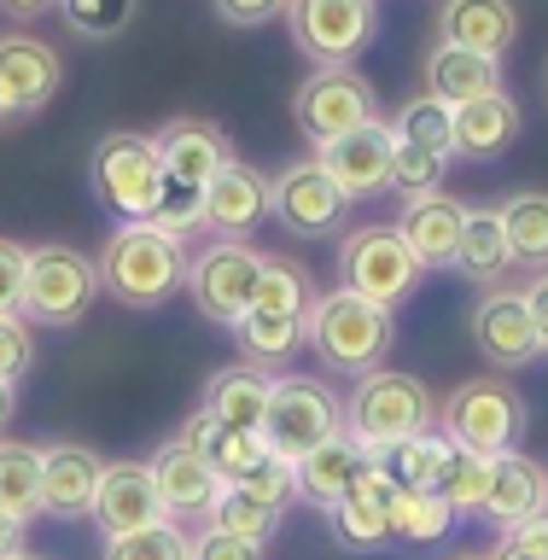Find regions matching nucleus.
Masks as SVG:
<instances>
[{
	"instance_id": "29",
	"label": "nucleus",
	"mask_w": 548,
	"mask_h": 560,
	"mask_svg": "<svg viewBox=\"0 0 548 560\" xmlns=\"http://www.w3.org/2000/svg\"><path fill=\"white\" fill-rule=\"evenodd\" d=\"M450 269L473 280V287H502L508 280L514 252H508V228L497 217V205H467V228H462V245H455Z\"/></svg>"
},
{
	"instance_id": "51",
	"label": "nucleus",
	"mask_w": 548,
	"mask_h": 560,
	"mask_svg": "<svg viewBox=\"0 0 548 560\" xmlns=\"http://www.w3.org/2000/svg\"><path fill=\"white\" fill-rule=\"evenodd\" d=\"M12 420H18V385H12V380H0V438H7Z\"/></svg>"
},
{
	"instance_id": "54",
	"label": "nucleus",
	"mask_w": 548,
	"mask_h": 560,
	"mask_svg": "<svg viewBox=\"0 0 548 560\" xmlns=\"http://www.w3.org/2000/svg\"><path fill=\"white\" fill-rule=\"evenodd\" d=\"M455 560H490V555H455Z\"/></svg>"
},
{
	"instance_id": "4",
	"label": "nucleus",
	"mask_w": 548,
	"mask_h": 560,
	"mask_svg": "<svg viewBox=\"0 0 548 560\" xmlns=\"http://www.w3.org/2000/svg\"><path fill=\"white\" fill-rule=\"evenodd\" d=\"M525 427H532V402L508 385V374H473L450 397H438V432L485 462L514 455L525 444Z\"/></svg>"
},
{
	"instance_id": "50",
	"label": "nucleus",
	"mask_w": 548,
	"mask_h": 560,
	"mask_svg": "<svg viewBox=\"0 0 548 560\" xmlns=\"http://www.w3.org/2000/svg\"><path fill=\"white\" fill-rule=\"evenodd\" d=\"M7 18H42V12H59V0H0Z\"/></svg>"
},
{
	"instance_id": "38",
	"label": "nucleus",
	"mask_w": 548,
	"mask_h": 560,
	"mask_svg": "<svg viewBox=\"0 0 548 560\" xmlns=\"http://www.w3.org/2000/svg\"><path fill=\"white\" fill-rule=\"evenodd\" d=\"M135 12H140V0H59L65 30L82 35V42H117L135 24Z\"/></svg>"
},
{
	"instance_id": "37",
	"label": "nucleus",
	"mask_w": 548,
	"mask_h": 560,
	"mask_svg": "<svg viewBox=\"0 0 548 560\" xmlns=\"http://www.w3.org/2000/svg\"><path fill=\"white\" fill-rule=\"evenodd\" d=\"M205 525H222V532H240V537H252V542H269V537L280 532V508H269L263 497H252L245 485H222V497H217V508H210Z\"/></svg>"
},
{
	"instance_id": "42",
	"label": "nucleus",
	"mask_w": 548,
	"mask_h": 560,
	"mask_svg": "<svg viewBox=\"0 0 548 560\" xmlns=\"http://www.w3.org/2000/svg\"><path fill=\"white\" fill-rule=\"evenodd\" d=\"M187 532L175 520L164 525H147V532H129V537H105L100 560H187Z\"/></svg>"
},
{
	"instance_id": "3",
	"label": "nucleus",
	"mask_w": 548,
	"mask_h": 560,
	"mask_svg": "<svg viewBox=\"0 0 548 560\" xmlns=\"http://www.w3.org/2000/svg\"><path fill=\"white\" fill-rule=\"evenodd\" d=\"M345 432L357 438L368 462H385L397 444H409L420 432H438V397L420 374L403 368H374L350 385L345 397Z\"/></svg>"
},
{
	"instance_id": "35",
	"label": "nucleus",
	"mask_w": 548,
	"mask_h": 560,
	"mask_svg": "<svg viewBox=\"0 0 548 560\" xmlns=\"http://www.w3.org/2000/svg\"><path fill=\"white\" fill-rule=\"evenodd\" d=\"M392 135H397V140H415V147H432V152H444V158H455V105L432 100V94L403 100L397 117H392Z\"/></svg>"
},
{
	"instance_id": "33",
	"label": "nucleus",
	"mask_w": 548,
	"mask_h": 560,
	"mask_svg": "<svg viewBox=\"0 0 548 560\" xmlns=\"http://www.w3.org/2000/svg\"><path fill=\"white\" fill-rule=\"evenodd\" d=\"M0 508L18 520L42 514V444L0 438Z\"/></svg>"
},
{
	"instance_id": "31",
	"label": "nucleus",
	"mask_w": 548,
	"mask_h": 560,
	"mask_svg": "<svg viewBox=\"0 0 548 560\" xmlns=\"http://www.w3.org/2000/svg\"><path fill=\"white\" fill-rule=\"evenodd\" d=\"M497 217L508 228V252L514 269H548V192L543 187H520L497 205Z\"/></svg>"
},
{
	"instance_id": "23",
	"label": "nucleus",
	"mask_w": 548,
	"mask_h": 560,
	"mask_svg": "<svg viewBox=\"0 0 548 560\" xmlns=\"http://www.w3.org/2000/svg\"><path fill=\"white\" fill-rule=\"evenodd\" d=\"M462 228H467V205L450 199L444 187H438V192H420V199H403L397 234H403V245L415 252L420 269H450V262H455V245H462Z\"/></svg>"
},
{
	"instance_id": "12",
	"label": "nucleus",
	"mask_w": 548,
	"mask_h": 560,
	"mask_svg": "<svg viewBox=\"0 0 548 560\" xmlns=\"http://www.w3.org/2000/svg\"><path fill=\"white\" fill-rule=\"evenodd\" d=\"M269 187H275V222L287 228V234L298 240H327V234H339L345 228V210L350 199L339 192V182L327 175L322 158H292V164H280L269 175Z\"/></svg>"
},
{
	"instance_id": "15",
	"label": "nucleus",
	"mask_w": 548,
	"mask_h": 560,
	"mask_svg": "<svg viewBox=\"0 0 548 560\" xmlns=\"http://www.w3.org/2000/svg\"><path fill=\"white\" fill-rule=\"evenodd\" d=\"M152 485H158V497H164V514L175 525H187V520H210V508H217L222 497V472L205 462L199 450L187 444L182 432L164 438V444L152 450Z\"/></svg>"
},
{
	"instance_id": "19",
	"label": "nucleus",
	"mask_w": 548,
	"mask_h": 560,
	"mask_svg": "<svg viewBox=\"0 0 548 560\" xmlns=\"http://www.w3.org/2000/svg\"><path fill=\"white\" fill-rule=\"evenodd\" d=\"M392 502H397V479L385 472V462H368L362 479L339 497V508H327V525L345 549H385L392 542Z\"/></svg>"
},
{
	"instance_id": "13",
	"label": "nucleus",
	"mask_w": 548,
	"mask_h": 560,
	"mask_svg": "<svg viewBox=\"0 0 548 560\" xmlns=\"http://www.w3.org/2000/svg\"><path fill=\"white\" fill-rule=\"evenodd\" d=\"M467 332H473V350L497 368V374H514V368H532L537 357H548L543 339H537V322L525 310V292L520 287H485V298L473 304L467 315Z\"/></svg>"
},
{
	"instance_id": "48",
	"label": "nucleus",
	"mask_w": 548,
	"mask_h": 560,
	"mask_svg": "<svg viewBox=\"0 0 548 560\" xmlns=\"http://www.w3.org/2000/svg\"><path fill=\"white\" fill-rule=\"evenodd\" d=\"M520 292H525V310H532V322H537V339L548 350V269H537Z\"/></svg>"
},
{
	"instance_id": "41",
	"label": "nucleus",
	"mask_w": 548,
	"mask_h": 560,
	"mask_svg": "<svg viewBox=\"0 0 548 560\" xmlns=\"http://www.w3.org/2000/svg\"><path fill=\"white\" fill-rule=\"evenodd\" d=\"M485 485H490V462H485V455H467V450L450 444V462H444V472H438V497L455 508V520L479 514Z\"/></svg>"
},
{
	"instance_id": "53",
	"label": "nucleus",
	"mask_w": 548,
	"mask_h": 560,
	"mask_svg": "<svg viewBox=\"0 0 548 560\" xmlns=\"http://www.w3.org/2000/svg\"><path fill=\"white\" fill-rule=\"evenodd\" d=\"M18 560H53V555H35V549H24V555H18Z\"/></svg>"
},
{
	"instance_id": "17",
	"label": "nucleus",
	"mask_w": 548,
	"mask_h": 560,
	"mask_svg": "<svg viewBox=\"0 0 548 560\" xmlns=\"http://www.w3.org/2000/svg\"><path fill=\"white\" fill-rule=\"evenodd\" d=\"M275 217V187L257 164L234 158L217 182L205 187V228L217 240H252L263 222Z\"/></svg>"
},
{
	"instance_id": "32",
	"label": "nucleus",
	"mask_w": 548,
	"mask_h": 560,
	"mask_svg": "<svg viewBox=\"0 0 548 560\" xmlns=\"http://www.w3.org/2000/svg\"><path fill=\"white\" fill-rule=\"evenodd\" d=\"M234 339L252 368L292 362L304 350V315H275V310H245V322L234 327Z\"/></svg>"
},
{
	"instance_id": "8",
	"label": "nucleus",
	"mask_w": 548,
	"mask_h": 560,
	"mask_svg": "<svg viewBox=\"0 0 548 560\" xmlns=\"http://www.w3.org/2000/svg\"><path fill=\"white\" fill-rule=\"evenodd\" d=\"M100 292V269L94 257L77 252V245H30V275H24V304H18V315H24L30 327H77L88 304H94Z\"/></svg>"
},
{
	"instance_id": "34",
	"label": "nucleus",
	"mask_w": 548,
	"mask_h": 560,
	"mask_svg": "<svg viewBox=\"0 0 548 560\" xmlns=\"http://www.w3.org/2000/svg\"><path fill=\"white\" fill-rule=\"evenodd\" d=\"M455 532V508L438 490H397L392 502V542H444Z\"/></svg>"
},
{
	"instance_id": "45",
	"label": "nucleus",
	"mask_w": 548,
	"mask_h": 560,
	"mask_svg": "<svg viewBox=\"0 0 548 560\" xmlns=\"http://www.w3.org/2000/svg\"><path fill=\"white\" fill-rule=\"evenodd\" d=\"M24 275H30V245L0 234V315H18V304H24Z\"/></svg>"
},
{
	"instance_id": "28",
	"label": "nucleus",
	"mask_w": 548,
	"mask_h": 560,
	"mask_svg": "<svg viewBox=\"0 0 548 560\" xmlns=\"http://www.w3.org/2000/svg\"><path fill=\"white\" fill-rule=\"evenodd\" d=\"M520 135V105L514 94H485L473 105H455V158H473V164H490L514 147Z\"/></svg>"
},
{
	"instance_id": "2",
	"label": "nucleus",
	"mask_w": 548,
	"mask_h": 560,
	"mask_svg": "<svg viewBox=\"0 0 548 560\" xmlns=\"http://www.w3.org/2000/svg\"><path fill=\"white\" fill-rule=\"evenodd\" d=\"M304 345L322 357L333 374H374L392 362L397 350V310L368 304V298L333 287V292H310L304 310Z\"/></svg>"
},
{
	"instance_id": "49",
	"label": "nucleus",
	"mask_w": 548,
	"mask_h": 560,
	"mask_svg": "<svg viewBox=\"0 0 548 560\" xmlns=\"http://www.w3.org/2000/svg\"><path fill=\"white\" fill-rule=\"evenodd\" d=\"M24 549H30V520H18L0 508V560H18Z\"/></svg>"
},
{
	"instance_id": "5",
	"label": "nucleus",
	"mask_w": 548,
	"mask_h": 560,
	"mask_svg": "<svg viewBox=\"0 0 548 560\" xmlns=\"http://www.w3.org/2000/svg\"><path fill=\"white\" fill-rule=\"evenodd\" d=\"M88 187L117 222H147L158 210V192H164V164H158L152 135L135 129L100 135L94 152H88Z\"/></svg>"
},
{
	"instance_id": "47",
	"label": "nucleus",
	"mask_w": 548,
	"mask_h": 560,
	"mask_svg": "<svg viewBox=\"0 0 548 560\" xmlns=\"http://www.w3.org/2000/svg\"><path fill=\"white\" fill-rule=\"evenodd\" d=\"M210 7H217V18L234 30H263V24H275V18H287V0H210Z\"/></svg>"
},
{
	"instance_id": "22",
	"label": "nucleus",
	"mask_w": 548,
	"mask_h": 560,
	"mask_svg": "<svg viewBox=\"0 0 548 560\" xmlns=\"http://www.w3.org/2000/svg\"><path fill=\"white\" fill-rule=\"evenodd\" d=\"M548 514V467L532 462V455H497L490 462V485L479 502V520L497 525V532H514V525Z\"/></svg>"
},
{
	"instance_id": "11",
	"label": "nucleus",
	"mask_w": 548,
	"mask_h": 560,
	"mask_svg": "<svg viewBox=\"0 0 548 560\" xmlns=\"http://www.w3.org/2000/svg\"><path fill=\"white\" fill-rule=\"evenodd\" d=\"M287 35L315 70L350 65L374 42V0H287Z\"/></svg>"
},
{
	"instance_id": "30",
	"label": "nucleus",
	"mask_w": 548,
	"mask_h": 560,
	"mask_svg": "<svg viewBox=\"0 0 548 560\" xmlns=\"http://www.w3.org/2000/svg\"><path fill=\"white\" fill-rule=\"evenodd\" d=\"M362 467H368V455L357 450V438L339 432L333 444H322L315 455H304V462L292 467V472H298V497L315 502V508L327 514V508H339V497L362 479Z\"/></svg>"
},
{
	"instance_id": "14",
	"label": "nucleus",
	"mask_w": 548,
	"mask_h": 560,
	"mask_svg": "<svg viewBox=\"0 0 548 560\" xmlns=\"http://www.w3.org/2000/svg\"><path fill=\"white\" fill-rule=\"evenodd\" d=\"M65 88V59L42 35H0V122L42 117Z\"/></svg>"
},
{
	"instance_id": "43",
	"label": "nucleus",
	"mask_w": 548,
	"mask_h": 560,
	"mask_svg": "<svg viewBox=\"0 0 548 560\" xmlns=\"http://www.w3.org/2000/svg\"><path fill=\"white\" fill-rule=\"evenodd\" d=\"M269 542H252V537H240V532H222V525H199L187 542V560H269L263 555Z\"/></svg>"
},
{
	"instance_id": "16",
	"label": "nucleus",
	"mask_w": 548,
	"mask_h": 560,
	"mask_svg": "<svg viewBox=\"0 0 548 560\" xmlns=\"http://www.w3.org/2000/svg\"><path fill=\"white\" fill-rule=\"evenodd\" d=\"M88 520H94L100 537H129V532H147V525H164L170 514L152 485V467L147 462H105Z\"/></svg>"
},
{
	"instance_id": "9",
	"label": "nucleus",
	"mask_w": 548,
	"mask_h": 560,
	"mask_svg": "<svg viewBox=\"0 0 548 560\" xmlns=\"http://www.w3.org/2000/svg\"><path fill=\"white\" fill-rule=\"evenodd\" d=\"M263 262L269 252H257L252 240H210L199 257H187V298L205 322H217L234 332L252 310V298L263 287Z\"/></svg>"
},
{
	"instance_id": "20",
	"label": "nucleus",
	"mask_w": 548,
	"mask_h": 560,
	"mask_svg": "<svg viewBox=\"0 0 548 560\" xmlns=\"http://www.w3.org/2000/svg\"><path fill=\"white\" fill-rule=\"evenodd\" d=\"M100 472H105V455L77 444V438L42 444V514L47 520H82V514H94Z\"/></svg>"
},
{
	"instance_id": "24",
	"label": "nucleus",
	"mask_w": 548,
	"mask_h": 560,
	"mask_svg": "<svg viewBox=\"0 0 548 560\" xmlns=\"http://www.w3.org/2000/svg\"><path fill=\"white\" fill-rule=\"evenodd\" d=\"M269 392H275V374L269 368H252V362H228L205 380V397L199 409L210 420L234 432H263V415H269Z\"/></svg>"
},
{
	"instance_id": "40",
	"label": "nucleus",
	"mask_w": 548,
	"mask_h": 560,
	"mask_svg": "<svg viewBox=\"0 0 548 560\" xmlns=\"http://www.w3.org/2000/svg\"><path fill=\"white\" fill-rule=\"evenodd\" d=\"M397 140V135H392ZM450 175V158L432 152V147H415V140H397L392 147V187L403 199H420V192H438Z\"/></svg>"
},
{
	"instance_id": "27",
	"label": "nucleus",
	"mask_w": 548,
	"mask_h": 560,
	"mask_svg": "<svg viewBox=\"0 0 548 560\" xmlns=\"http://www.w3.org/2000/svg\"><path fill=\"white\" fill-rule=\"evenodd\" d=\"M182 438L222 472V485H245V479H252V472L275 455L269 444H263V432H234V427H222V420H210L205 409H193V415L182 420Z\"/></svg>"
},
{
	"instance_id": "52",
	"label": "nucleus",
	"mask_w": 548,
	"mask_h": 560,
	"mask_svg": "<svg viewBox=\"0 0 548 560\" xmlns=\"http://www.w3.org/2000/svg\"><path fill=\"white\" fill-rule=\"evenodd\" d=\"M490 560H543V555H525V549H514V542L502 537V542H497V555H490Z\"/></svg>"
},
{
	"instance_id": "36",
	"label": "nucleus",
	"mask_w": 548,
	"mask_h": 560,
	"mask_svg": "<svg viewBox=\"0 0 548 560\" xmlns=\"http://www.w3.org/2000/svg\"><path fill=\"white\" fill-rule=\"evenodd\" d=\"M450 462V438L444 432H420L409 444H397L385 455V472L397 479V490H438V472Z\"/></svg>"
},
{
	"instance_id": "6",
	"label": "nucleus",
	"mask_w": 548,
	"mask_h": 560,
	"mask_svg": "<svg viewBox=\"0 0 548 560\" xmlns=\"http://www.w3.org/2000/svg\"><path fill=\"white\" fill-rule=\"evenodd\" d=\"M345 432V397L322 385L315 374H280L269 392V415H263V444H269L280 462H304L322 444Z\"/></svg>"
},
{
	"instance_id": "7",
	"label": "nucleus",
	"mask_w": 548,
	"mask_h": 560,
	"mask_svg": "<svg viewBox=\"0 0 548 560\" xmlns=\"http://www.w3.org/2000/svg\"><path fill=\"white\" fill-rule=\"evenodd\" d=\"M339 287L345 292H357L368 298V304H385V310H397V304H409L415 287H420V262L415 252L403 245L397 228H385V222H362V228H350V234L339 240Z\"/></svg>"
},
{
	"instance_id": "10",
	"label": "nucleus",
	"mask_w": 548,
	"mask_h": 560,
	"mask_svg": "<svg viewBox=\"0 0 548 560\" xmlns=\"http://www.w3.org/2000/svg\"><path fill=\"white\" fill-rule=\"evenodd\" d=\"M374 117H380L374 112V82L350 65L310 70V77L292 88V122L315 152L333 147V140H345L350 129H362V122H374Z\"/></svg>"
},
{
	"instance_id": "21",
	"label": "nucleus",
	"mask_w": 548,
	"mask_h": 560,
	"mask_svg": "<svg viewBox=\"0 0 548 560\" xmlns=\"http://www.w3.org/2000/svg\"><path fill=\"white\" fill-rule=\"evenodd\" d=\"M158 147V164L175 182H193V187H210L217 175L234 164V147H228V129H217L210 117H170L164 129L152 135Z\"/></svg>"
},
{
	"instance_id": "44",
	"label": "nucleus",
	"mask_w": 548,
	"mask_h": 560,
	"mask_svg": "<svg viewBox=\"0 0 548 560\" xmlns=\"http://www.w3.org/2000/svg\"><path fill=\"white\" fill-rule=\"evenodd\" d=\"M35 362V327L24 315H0V380H24Z\"/></svg>"
},
{
	"instance_id": "25",
	"label": "nucleus",
	"mask_w": 548,
	"mask_h": 560,
	"mask_svg": "<svg viewBox=\"0 0 548 560\" xmlns=\"http://www.w3.org/2000/svg\"><path fill=\"white\" fill-rule=\"evenodd\" d=\"M514 35H520L514 0H444L438 7V42H450V47L502 59L514 47Z\"/></svg>"
},
{
	"instance_id": "39",
	"label": "nucleus",
	"mask_w": 548,
	"mask_h": 560,
	"mask_svg": "<svg viewBox=\"0 0 548 560\" xmlns=\"http://www.w3.org/2000/svg\"><path fill=\"white\" fill-rule=\"evenodd\" d=\"M158 234H170V240H193L205 228V187H193V182H175V175H164V192H158V210L147 217Z\"/></svg>"
},
{
	"instance_id": "26",
	"label": "nucleus",
	"mask_w": 548,
	"mask_h": 560,
	"mask_svg": "<svg viewBox=\"0 0 548 560\" xmlns=\"http://www.w3.org/2000/svg\"><path fill=\"white\" fill-rule=\"evenodd\" d=\"M420 77H427V94L444 100V105H473V100H485V94H502V59L450 47V42H438L427 52Z\"/></svg>"
},
{
	"instance_id": "18",
	"label": "nucleus",
	"mask_w": 548,
	"mask_h": 560,
	"mask_svg": "<svg viewBox=\"0 0 548 560\" xmlns=\"http://www.w3.org/2000/svg\"><path fill=\"white\" fill-rule=\"evenodd\" d=\"M392 122H362V129H350L345 140H333L322 147L315 158L327 164V175L339 182V192L350 205L357 199H380V192H392Z\"/></svg>"
},
{
	"instance_id": "1",
	"label": "nucleus",
	"mask_w": 548,
	"mask_h": 560,
	"mask_svg": "<svg viewBox=\"0 0 548 560\" xmlns=\"http://www.w3.org/2000/svg\"><path fill=\"white\" fill-rule=\"evenodd\" d=\"M94 269H100V292L112 304L152 315L187 292V245L158 234L152 222H117L100 245Z\"/></svg>"
},
{
	"instance_id": "46",
	"label": "nucleus",
	"mask_w": 548,
	"mask_h": 560,
	"mask_svg": "<svg viewBox=\"0 0 548 560\" xmlns=\"http://www.w3.org/2000/svg\"><path fill=\"white\" fill-rule=\"evenodd\" d=\"M245 490H252V497H263L269 508H280V514H287V502L298 497V472H292V462H280V455H269V462H263L252 479H245Z\"/></svg>"
}]
</instances>
